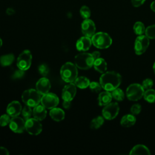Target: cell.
I'll use <instances>...</instances> for the list:
<instances>
[{
    "label": "cell",
    "instance_id": "6da1fadb",
    "mask_svg": "<svg viewBox=\"0 0 155 155\" xmlns=\"http://www.w3.org/2000/svg\"><path fill=\"white\" fill-rule=\"evenodd\" d=\"M121 82V75L114 71H109L102 73L99 79V83L102 88L108 91H111L118 88Z\"/></svg>",
    "mask_w": 155,
    "mask_h": 155
},
{
    "label": "cell",
    "instance_id": "7a4b0ae2",
    "mask_svg": "<svg viewBox=\"0 0 155 155\" xmlns=\"http://www.w3.org/2000/svg\"><path fill=\"white\" fill-rule=\"evenodd\" d=\"M60 74L62 79L66 82H73L78 76V69L75 64L71 62L65 63L61 68Z\"/></svg>",
    "mask_w": 155,
    "mask_h": 155
},
{
    "label": "cell",
    "instance_id": "3957f363",
    "mask_svg": "<svg viewBox=\"0 0 155 155\" xmlns=\"http://www.w3.org/2000/svg\"><path fill=\"white\" fill-rule=\"evenodd\" d=\"M41 94L36 90L28 89L23 92L21 99L26 105L34 107L41 102Z\"/></svg>",
    "mask_w": 155,
    "mask_h": 155
},
{
    "label": "cell",
    "instance_id": "277c9868",
    "mask_svg": "<svg viewBox=\"0 0 155 155\" xmlns=\"http://www.w3.org/2000/svg\"><path fill=\"white\" fill-rule=\"evenodd\" d=\"M92 44L97 48L105 49L108 48L112 44V39L105 32H98L91 37Z\"/></svg>",
    "mask_w": 155,
    "mask_h": 155
},
{
    "label": "cell",
    "instance_id": "5b68a950",
    "mask_svg": "<svg viewBox=\"0 0 155 155\" xmlns=\"http://www.w3.org/2000/svg\"><path fill=\"white\" fill-rule=\"evenodd\" d=\"M94 61L91 53H81L74 57V64L81 70L90 69L93 65Z\"/></svg>",
    "mask_w": 155,
    "mask_h": 155
},
{
    "label": "cell",
    "instance_id": "8992f818",
    "mask_svg": "<svg viewBox=\"0 0 155 155\" xmlns=\"http://www.w3.org/2000/svg\"><path fill=\"white\" fill-rule=\"evenodd\" d=\"M145 90L142 85L137 83L130 84L127 88L126 95L127 98L131 101H137L140 99L144 93Z\"/></svg>",
    "mask_w": 155,
    "mask_h": 155
},
{
    "label": "cell",
    "instance_id": "52a82bcc",
    "mask_svg": "<svg viewBox=\"0 0 155 155\" xmlns=\"http://www.w3.org/2000/svg\"><path fill=\"white\" fill-rule=\"evenodd\" d=\"M31 59L32 56L31 52L28 50H24L17 59V67L24 71L28 70L31 65Z\"/></svg>",
    "mask_w": 155,
    "mask_h": 155
},
{
    "label": "cell",
    "instance_id": "ba28073f",
    "mask_svg": "<svg viewBox=\"0 0 155 155\" xmlns=\"http://www.w3.org/2000/svg\"><path fill=\"white\" fill-rule=\"evenodd\" d=\"M150 44V39L146 35H139L134 42V52L137 55L142 54L148 48Z\"/></svg>",
    "mask_w": 155,
    "mask_h": 155
},
{
    "label": "cell",
    "instance_id": "9c48e42d",
    "mask_svg": "<svg viewBox=\"0 0 155 155\" xmlns=\"http://www.w3.org/2000/svg\"><path fill=\"white\" fill-rule=\"evenodd\" d=\"M119 111V106L117 102H110L105 105L102 111V116L107 120L114 119Z\"/></svg>",
    "mask_w": 155,
    "mask_h": 155
},
{
    "label": "cell",
    "instance_id": "30bf717a",
    "mask_svg": "<svg viewBox=\"0 0 155 155\" xmlns=\"http://www.w3.org/2000/svg\"><path fill=\"white\" fill-rule=\"evenodd\" d=\"M25 130L31 135H38L42 130L40 120L35 118H30L25 120Z\"/></svg>",
    "mask_w": 155,
    "mask_h": 155
},
{
    "label": "cell",
    "instance_id": "8fae6325",
    "mask_svg": "<svg viewBox=\"0 0 155 155\" xmlns=\"http://www.w3.org/2000/svg\"><path fill=\"white\" fill-rule=\"evenodd\" d=\"M41 104L48 109L56 107L59 104V98L57 95L52 93H47L41 97Z\"/></svg>",
    "mask_w": 155,
    "mask_h": 155
},
{
    "label": "cell",
    "instance_id": "7c38bea8",
    "mask_svg": "<svg viewBox=\"0 0 155 155\" xmlns=\"http://www.w3.org/2000/svg\"><path fill=\"white\" fill-rule=\"evenodd\" d=\"M25 120L18 116L12 117L9 123L10 130L16 133H21L25 130Z\"/></svg>",
    "mask_w": 155,
    "mask_h": 155
},
{
    "label": "cell",
    "instance_id": "4fadbf2b",
    "mask_svg": "<svg viewBox=\"0 0 155 155\" xmlns=\"http://www.w3.org/2000/svg\"><path fill=\"white\" fill-rule=\"evenodd\" d=\"M81 30L84 36L91 38L96 31V26L94 22L89 18L84 19L81 24Z\"/></svg>",
    "mask_w": 155,
    "mask_h": 155
},
{
    "label": "cell",
    "instance_id": "5bb4252c",
    "mask_svg": "<svg viewBox=\"0 0 155 155\" xmlns=\"http://www.w3.org/2000/svg\"><path fill=\"white\" fill-rule=\"evenodd\" d=\"M76 85L72 82L64 86L62 91V98L63 100L71 101L76 93Z\"/></svg>",
    "mask_w": 155,
    "mask_h": 155
},
{
    "label": "cell",
    "instance_id": "9a60e30c",
    "mask_svg": "<svg viewBox=\"0 0 155 155\" xmlns=\"http://www.w3.org/2000/svg\"><path fill=\"white\" fill-rule=\"evenodd\" d=\"M50 88V82L46 78H41L36 84V90L42 95L48 93Z\"/></svg>",
    "mask_w": 155,
    "mask_h": 155
},
{
    "label": "cell",
    "instance_id": "2e32d148",
    "mask_svg": "<svg viewBox=\"0 0 155 155\" xmlns=\"http://www.w3.org/2000/svg\"><path fill=\"white\" fill-rule=\"evenodd\" d=\"M6 111L7 113L12 117L18 116L22 111L21 105L18 101H12L7 105Z\"/></svg>",
    "mask_w": 155,
    "mask_h": 155
},
{
    "label": "cell",
    "instance_id": "e0dca14e",
    "mask_svg": "<svg viewBox=\"0 0 155 155\" xmlns=\"http://www.w3.org/2000/svg\"><path fill=\"white\" fill-rule=\"evenodd\" d=\"M92 44L91 39L87 36H82L76 42V47L79 51H87L88 50Z\"/></svg>",
    "mask_w": 155,
    "mask_h": 155
},
{
    "label": "cell",
    "instance_id": "ac0fdd59",
    "mask_svg": "<svg viewBox=\"0 0 155 155\" xmlns=\"http://www.w3.org/2000/svg\"><path fill=\"white\" fill-rule=\"evenodd\" d=\"M33 116L34 118L41 121L44 120L47 115V111L45 108L41 105H37L33 107Z\"/></svg>",
    "mask_w": 155,
    "mask_h": 155
},
{
    "label": "cell",
    "instance_id": "d6986e66",
    "mask_svg": "<svg viewBox=\"0 0 155 155\" xmlns=\"http://www.w3.org/2000/svg\"><path fill=\"white\" fill-rule=\"evenodd\" d=\"M112 98L111 93L110 91L106 90L102 91L98 96V104L100 106H105L111 102Z\"/></svg>",
    "mask_w": 155,
    "mask_h": 155
},
{
    "label": "cell",
    "instance_id": "ffe728a7",
    "mask_svg": "<svg viewBox=\"0 0 155 155\" xmlns=\"http://www.w3.org/2000/svg\"><path fill=\"white\" fill-rule=\"evenodd\" d=\"M49 114L51 119L56 122H60L65 117V113L64 110L59 108L54 107L51 108Z\"/></svg>",
    "mask_w": 155,
    "mask_h": 155
},
{
    "label": "cell",
    "instance_id": "44dd1931",
    "mask_svg": "<svg viewBox=\"0 0 155 155\" xmlns=\"http://www.w3.org/2000/svg\"><path fill=\"white\" fill-rule=\"evenodd\" d=\"M136 118L134 114H127L124 115L120 120V125L124 127H130L134 125Z\"/></svg>",
    "mask_w": 155,
    "mask_h": 155
},
{
    "label": "cell",
    "instance_id": "7402d4cb",
    "mask_svg": "<svg viewBox=\"0 0 155 155\" xmlns=\"http://www.w3.org/2000/svg\"><path fill=\"white\" fill-rule=\"evenodd\" d=\"M94 69L100 73H104L107 69V64L106 61L101 58H99L94 60L93 63Z\"/></svg>",
    "mask_w": 155,
    "mask_h": 155
},
{
    "label": "cell",
    "instance_id": "603a6c76",
    "mask_svg": "<svg viewBox=\"0 0 155 155\" xmlns=\"http://www.w3.org/2000/svg\"><path fill=\"white\" fill-rule=\"evenodd\" d=\"M130 155L135 154H150L151 153L149 149L143 145L139 144L135 145L131 150L129 153Z\"/></svg>",
    "mask_w": 155,
    "mask_h": 155
},
{
    "label": "cell",
    "instance_id": "cb8c5ba5",
    "mask_svg": "<svg viewBox=\"0 0 155 155\" xmlns=\"http://www.w3.org/2000/svg\"><path fill=\"white\" fill-rule=\"evenodd\" d=\"M74 82L76 86L81 89L87 88L88 87H89L90 83L89 79L85 76L77 77V78L75 79Z\"/></svg>",
    "mask_w": 155,
    "mask_h": 155
},
{
    "label": "cell",
    "instance_id": "d4e9b609",
    "mask_svg": "<svg viewBox=\"0 0 155 155\" xmlns=\"http://www.w3.org/2000/svg\"><path fill=\"white\" fill-rule=\"evenodd\" d=\"M15 60V56L13 54H7L0 57V64L3 67L10 65Z\"/></svg>",
    "mask_w": 155,
    "mask_h": 155
},
{
    "label": "cell",
    "instance_id": "484cf974",
    "mask_svg": "<svg viewBox=\"0 0 155 155\" xmlns=\"http://www.w3.org/2000/svg\"><path fill=\"white\" fill-rule=\"evenodd\" d=\"M143 97L144 99L148 103L155 102V90L151 88L146 90L144 91Z\"/></svg>",
    "mask_w": 155,
    "mask_h": 155
},
{
    "label": "cell",
    "instance_id": "4316f807",
    "mask_svg": "<svg viewBox=\"0 0 155 155\" xmlns=\"http://www.w3.org/2000/svg\"><path fill=\"white\" fill-rule=\"evenodd\" d=\"M104 122V117L103 116H99L91 120L90 126L91 129H97L103 125Z\"/></svg>",
    "mask_w": 155,
    "mask_h": 155
},
{
    "label": "cell",
    "instance_id": "83f0119b",
    "mask_svg": "<svg viewBox=\"0 0 155 155\" xmlns=\"http://www.w3.org/2000/svg\"><path fill=\"white\" fill-rule=\"evenodd\" d=\"M133 30L136 35L138 36L142 35L145 31V27L144 24L142 22L137 21L135 22L133 25Z\"/></svg>",
    "mask_w": 155,
    "mask_h": 155
},
{
    "label": "cell",
    "instance_id": "f1b7e54d",
    "mask_svg": "<svg viewBox=\"0 0 155 155\" xmlns=\"http://www.w3.org/2000/svg\"><path fill=\"white\" fill-rule=\"evenodd\" d=\"M111 95L113 98L117 101H122L125 98V94L122 90L117 88L111 91Z\"/></svg>",
    "mask_w": 155,
    "mask_h": 155
},
{
    "label": "cell",
    "instance_id": "f546056e",
    "mask_svg": "<svg viewBox=\"0 0 155 155\" xmlns=\"http://www.w3.org/2000/svg\"><path fill=\"white\" fill-rule=\"evenodd\" d=\"M22 115L25 119V120H27V119L31 118V115L33 114V110L31 109V107L25 105L22 110L21 111Z\"/></svg>",
    "mask_w": 155,
    "mask_h": 155
},
{
    "label": "cell",
    "instance_id": "4dcf8cb0",
    "mask_svg": "<svg viewBox=\"0 0 155 155\" xmlns=\"http://www.w3.org/2000/svg\"><path fill=\"white\" fill-rule=\"evenodd\" d=\"M145 35L151 39H155V24L150 25L145 28Z\"/></svg>",
    "mask_w": 155,
    "mask_h": 155
},
{
    "label": "cell",
    "instance_id": "1f68e13d",
    "mask_svg": "<svg viewBox=\"0 0 155 155\" xmlns=\"http://www.w3.org/2000/svg\"><path fill=\"white\" fill-rule=\"evenodd\" d=\"M80 14L82 18L84 19H88L91 15V11L88 7L86 5H83L80 9Z\"/></svg>",
    "mask_w": 155,
    "mask_h": 155
},
{
    "label": "cell",
    "instance_id": "d6a6232c",
    "mask_svg": "<svg viewBox=\"0 0 155 155\" xmlns=\"http://www.w3.org/2000/svg\"><path fill=\"white\" fill-rule=\"evenodd\" d=\"M89 88L91 90V91L94 93H99L102 88L101 84L95 81L90 83Z\"/></svg>",
    "mask_w": 155,
    "mask_h": 155
},
{
    "label": "cell",
    "instance_id": "836d02e7",
    "mask_svg": "<svg viewBox=\"0 0 155 155\" xmlns=\"http://www.w3.org/2000/svg\"><path fill=\"white\" fill-rule=\"evenodd\" d=\"M10 117L8 114H4L1 116L0 117V126L5 127L7 125L9 124L10 122Z\"/></svg>",
    "mask_w": 155,
    "mask_h": 155
},
{
    "label": "cell",
    "instance_id": "e575fe53",
    "mask_svg": "<svg viewBox=\"0 0 155 155\" xmlns=\"http://www.w3.org/2000/svg\"><path fill=\"white\" fill-rule=\"evenodd\" d=\"M142 87L143 88V89L145 90L150 89L153 86V81L152 79H149V78L145 79V80L143 81L142 84Z\"/></svg>",
    "mask_w": 155,
    "mask_h": 155
},
{
    "label": "cell",
    "instance_id": "d590c367",
    "mask_svg": "<svg viewBox=\"0 0 155 155\" xmlns=\"http://www.w3.org/2000/svg\"><path fill=\"white\" fill-rule=\"evenodd\" d=\"M141 111V105L139 104H135L133 105L130 108V112L132 114L137 115Z\"/></svg>",
    "mask_w": 155,
    "mask_h": 155
},
{
    "label": "cell",
    "instance_id": "8d00e7d4",
    "mask_svg": "<svg viewBox=\"0 0 155 155\" xmlns=\"http://www.w3.org/2000/svg\"><path fill=\"white\" fill-rule=\"evenodd\" d=\"M38 70L39 73L42 76H46L48 73V68L45 64H41L39 66Z\"/></svg>",
    "mask_w": 155,
    "mask_h": 155
},
{
    "label": "cell",
    "instance_id": "74e56055",
    "mask_svg": "<svg viewBox=\"0 0 155 155\" xmlns=\"http://www.w3.org/2000/svg\"><path fill=\"white\" fill-rule=\"evenodd\" d=\"M24 76V71L19 68V70L15 71L12 75V78L14 79H21Z\"/></svg>",
    "mask_w": 155,
    "mask_h": 155
},
{
    "label": "cell",
    "instance_id": "f35d334b",
    "mask_svg": "<svg viewBox=\"0 0 155 155\" xmlns=\"http://www.w3.org/2000/svg\"><path fill=\"white\" fill-rule=\"evenodd\" d=\"M131 1L132 5L134 7H138L142 5L144 3L145 0H131Z\"/></svg>",
    "mask_w": 155,
    "mask_h": 155
},
{
    "label": "cell",
    "instance_id": "ab89813d",
    "mask_svg": "<svg viewBox=\"0 0 155 155\" xmlns=\"http://www.w3.org/2000/svg\"><path fill=\"white\" fill-rule=\"evenodd\" d=\"M3 154L8 155L9 152L7 148L2 147H0V155H3Z\"/></svg>",
    "mask_w": 155,
    "mask_h": 155
},
{
    "label": "cell",
    "instance_id": "60d3db41",
    "mask_svg": "<svg viewBox=\"0 0 155 155\" xmlns=\"http://www.w3.org/2000/svg\"><path fill=\"white\" fill-rule=\"evenodd\" d=\"M63 107L64 108H65V109H68L70 108V105H71V101H66V100H64V102L62 103Z\"/></svg>",
    "mask_w": 155,
    "mask_h": 155
},
{
    "label": "cell",
    "instance_id": "b9f144b4",
    "mask_svg": "<svg viewBox=\"0 0 155 155\" xmlns=\"http://www.w3.org/2000/svg\"><path fill=\"white\" fill-rule=\"evenodd\" d=\"M93 58L94 59V60L97 59V58H100V52L98 51H94L91 53Z\"/></svg>",
    "mask_w": 155,
    "mask_h": 155
},
{
    "label": "cell",
    "instance_id": "7bdbcfd3",
    "mask_svg": "<svg viewBox=\"0 0 155 155\" xmlns=\"http://www.w3.org/2000/svg\"><path fill=\"white\" fill-rule=\"evenodd\" d=\"M150 8L154 12H155V1H153L150 5Z\"/></svg>",
    "mask_w": 155,
    "mask_h": 155
},
{
    "label": "cell",
    "instance_id": "ee69618b",
    "mask_svg": "<svg viewBox=\"0 0 155 155\" xmlns=\"http://www.w3.org/2000/svg\"><path fill=\"white\" fill-rule=\"evenodd\" d=\"M153 71H154V74H155V62H154V64L153 65Z\"/></svg>",
    "mask_w": 155,
    "mask_h": 155
},
{
    "label": "cell",
    "instance_id": "f6af8a7d",
    "mask_svg": "<svg viewBox=\"0 0 155 155\" xmlns=\"http://www.w3.org/2000/svg\"><path fill=\"white\" fill-rule=\"evenodd\" d=\"M2 45V39L0 38V48L1 47Z\"/></svg>",
    "mask_w": 155,
    "mask_h": 155
}]
</instances>
